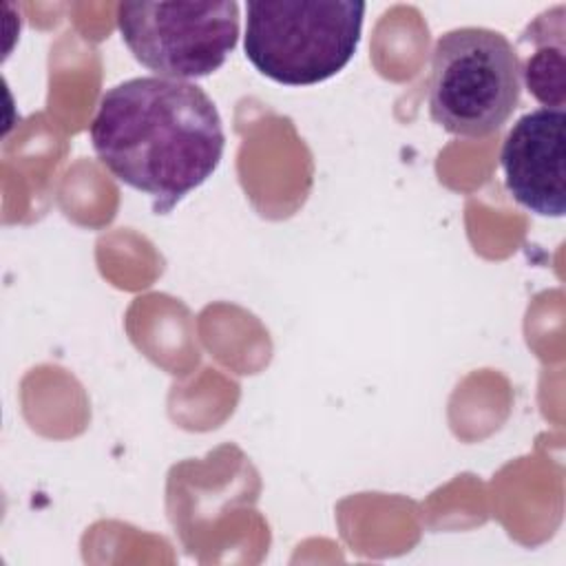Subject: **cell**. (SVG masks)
<instances>
[{
    "label": "cell",
    "mask_w": 566,
    "mask_h": 566,
    "mask_svg": "<svg viewBox=\"0 0 566 566\" xmlns=\"http://www.w3.org/2000/svg\"><path fill=\"white\" fill-rule=\"evenodd\" d=\"M102 166L170 212L217 170L226 135L206 91L186 80L133 77L108 88L91 122Z\"/></svg>",
    "instance_id": "cell-1"
},
{
    "label": "cell",
    "mask_w": 566,
    "mask_h": 566,
    "mask_svg": "<svg viewBox=\"0 0 566 566\" xmlns=\"http://www.w3.org/2000/svg\"><path fill=\"white\" fill-rule=\"evenodd\" d=\"M243 49L250 64L285 86H312L354 57L365 4L354 0L248 2Z\"/></svg>",
    "instance_id": "cell-2"
},
{
    "label": "cell",
    "mask_w": 566,
    "mask_h": 566,
    "mask_svg": "<svg viewBox=\"0 0 566 566\" xmlns=\"http://www.w3.org/2000/svg\"><path fill=\"white\" fill-rule=\"evenodd\" d=\"M427 88L431 119L447 133L469 139L489 137L520 104L517 51L493 29L447 31L433 46Z\"/></svg>",
    "instance_id": "cell-3"
},
{
    "label": "cell",
    "mask_w": 566,
    "mask_h": 566,
    "mask_svg": "<svg viewBox=\"0 0 566 566\" xmlns=\"http://www.w3.org/2000/svg\"><path fill=\"white\" fill-rule=\"evenodd\" d=\"M117 29L133 57L159 77L219 71L239 40L237 2H122Z\"/></svg>",
    "instance_id": "cell-4"
},
{
    "label": "cell",
    "mask_w": 566,
    "mask_h": 566,
    "mask_svg": "<svg viewBox=\"0 0 566 566\" xmlns=\"http://www.w3.org/2000/svg\"><path fill=\"white\" fill-rule=\"evenodd\" d=\"M564 108L522 115L502 144L504 184L511 197L539 217H564Z\"/></svg>",
    "instance_id": "cell-5"
},
{
    "label": "cell",
    "mask_w": 566,
    "mask_h": 566,
    "mask_svg": "<svg viewBox=\"0 0 566 566\" xmlns=\"http://www.w3.org/2000/svg\"><path fill=\"white\" fill-rule=\"evenodd\" d=\"M564 4H557L535 18L520 42H531L520 73L528 93L548 108H564Z\"/></svg>",
    "instance_id": "cell-6"
}]
</instances>
